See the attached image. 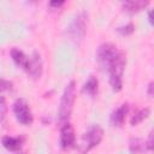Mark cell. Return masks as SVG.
<instances>
[{
	"label": "cell",
	"instance_id": "cell-13",
	"mask_svg": "<svg viewBox=\"0 0 154 154\" xmlns=\"http://www.w3.org/2000/svg\"><path fill=\"white\" fill-rule=\"evenodd\" d=\"M82 91L89 96H95L99 91V79L95 76H89L82 87Z\"/></svg>",
	"mask_w": 154,
	"mask_h": 154
},
{
	"label": "cell",
	"instance_id": "cell-12",
	"mask_svg": "<svg viewBox=\"0 0 154 154\" xmlns=\"http://www.w3.org/2000/svg\"><path fill=\"white\" fill-rule=\"evenodd\" d=\"M129 149L131 154H152L153 150H149L144 143L143 140L141 138H131L129 142Z\"/></svg>",
	"mask_w": 154,
	"mask_h": 154
},
{
	"label": "cell",
	"instance_id": "cell-22",
	"mask_svg": "<svg viewBox=\"0 0 154 154\" xmlns=\"http://www.w3.org/2000/svg\"><path fill=\"white\" fill-rule=\"evenodd\" d=\"M17 154H24V153H22V152H18V153H17Z\"/></svg>",
	"mask_w": 154,
	"mask_h": 154
},
{
	"label": "cell",
	"instance_id": "cell-5",
	"mask_svg": "<svg viewBox=\"0 0 154 154\" xmlns=\"http://www.w3.org/2000/svg\"><path fill=\"white\" fill-rule=\"evenodd\" d=\"M87 19H88V14L84 11H82L75 16L73 20L71 22V24L67 28V34H69L70 38L77 45L83 40V37L85 35Z\"/></svg>",
	"mask_w": 154,
	"mask_h": 154
},
{
	"label": "cell",
	"instance_id": "cell-6",
	"mask_svg": "<svg viewBox=\"0 0 154 154\" xmlns=\"http://www.w3.org/2000/svg\"><path fill=\"white\" fill-rule=\"evenodd\" d=\"M13 109V114L17 119L18 123L23 124V125H31L34 122V116L31 112V108L29 106V103L26 102V100L19 97L13 102L12 106Z\"/></svg>",
	"mask_w": 154,
	"mask_h": 154
},
{
	"label": "cell",
	"instance_id": "cell-11",
	"mask_svg": "<svg viewBox=\"0 0 154 154\" xmlns=\"http://www.w3.org/2000/svg\"><path fill=\"white\" fill-rule=\"evenodd\" d=\"M11 58H12L13 63H14L18 67H20V69H23L24 71H26L28 65H29L30 57H28L23 51L18 49V48H12V49H11Z\"/></svg>",
	"mask_w": 154,
	"mask_h": 154
},
{
	"label": "cell",
	"instance_id": "cell-14",
	"mask_svg": "<svg viewBox=\"0 0 154 154\" xmlns=\"http://www.w3.org/2000/svg\"><path fill=\"white\" fill-rule=\"evenodd\" d=\"M149 5V1H143V0H136V1H125L122 4L124 11L130 12V13H135L138 12L143 8H146Z\"/></svg>",
	"mask_w": 154,
	"mask_h": 154
},
{
	"label": "cell",
	"instance_id": "cell-7",
	"mask_svg": "<svg viewBox=\"0 0 154 154\" xmlns=\"http://www.w3.org/2000/svg\"><path fill=\"white\" fill-rule=\"evenodd\" d=\"M75 142H76V135L73 126L70 124V122L60 125V137H59L60 148L67 150L75 146Z\"/></svg>",
	"mask_w": 154,
	"mask_h": 154
},
{
	"label": "cell",
	"instance_id": "cell-8",
	"mask_svg": "<svg viewBox=\"0 0 154 154\" xmlns=\"http://www.w3.org/2000/svg\"><path fill=\"white\" fill-rule=\"evenodd\" d=\"M42 71H43V63H42L41 55H40L38 52H34L32 55L30 57L26 72H28V75H29L31 78L37 79V78L41 77Z\"/></svg>",
	"mask_w": 154,
	"mask_h": 154
},
{
	"label": "cell",
	"instance_id": "cell-20",
	"mask_svg": "<svg viewBox=\"0 0 154 154\" xmlns=\"http://www.w3.org/2000/svg\"><path fill=\"white\" fill-rule=\"evenodd\" d=\"M153 85H154V83L153 82H149V84H148V96H153Z\"/></svg>",
	"mask_w": 154,
	"mask_h": 154
},
{
	"label": "cell",
	"instance_id": "cell-16",
	"mask_svg": "<svg viewBox=\"0 0 154 154\" xmlns=\"http://www.w3.org/2000/svg\"><path fill=\"white\" fill-rule=\"evenodd\" d=\"M134 30H135V25H134L132 23H128V24H125V25H123V26H118V28H117V31H118L119 34H122V35H125V36L132 34Z\"/></svg>",
	"mask_w": 154,
	"mask_h": 154
},
{
	"label": "cell",
	"instance_id": "cell-3",
	"mask_svg": "<svg viewBox=\"0 0 154 154\" xmlns=\"http://www.w3.org/2000/svg\"><path fill=\"white\" fill-rule=\"evenodd\" d=\"M103 138V130L100 125H91L81 137L77 143V152L79 154H87L93 148L100 144Z\"/></svg>",
	"mask_w": 154,
	"mask_h": 154
},
{
	"label": "cell",
	"instance_id": "cell-4",
	"mask_svg": "<svg viewBox=\"0 0 154 154\" xmlns=\"http://www.w3.org/2000/svg\"><path fill=\"white\" fill-rule=\"evenodd\" d=\"M119 52H120V49L111 42H105V43L100 45L96 51V61H97L100 69L102 71H106L107 67L109 66V64L116 59V57L118 55Z\"/></svg>",
	"mask_w": 154,
	"mask_h": 154
},
{
	"label": "cell",
	"instance_id": "cell-10",
	"mask_svg": "<svg viewBox=\"0 0 154 154\" xmlns=\"http://www.w3.org/2000/svg\"><path fill=\"white\" fill-rule=\"evenodd\" d=\"M25 137L24 136H4L1 143L5 149L10 152H19L24 144Z\"/></svg>",
	"mask_w": 154,
	"mask_h": 154
},
{
	"label": "cell",
	"instance_id": "cell-19",
	"mask_svg": "<svg viewBox=\"0 0 154 154\" xmlns=\"http://www.w3.org/2000/svg\"><path fill=\"white\" fill-rule=\"evenodd\" d=\"M65 2L64 1H51L49 2V6L51 7H60V6H63Z\"/></svg>",
	"mask_w": 154,
	"mask_h": 154
},
{
	"label": "cell",
	"instance_id": "cell-17",
	"mask_svg": "<svg viewBox=\"0 0 154 154\" xmlns=\"http://www.w3.org/2000/svg\"><path fill=\"white\" fill-rule=\"evenodd\" d=\"M7 113V103H6V99L4 96L0 95V123L5 119Z\"/></svg>",
	"mask_w": 154,
	"mask_h": 154
},
{
	"label": "cell",
	"instance_id": "cell-9",
	"mask_svg": "<svg viewBox=\"0 0 154 154\" xmlns=\"http://www.w3.org/2000/svg\"><path fill=\"white\" fill-rule=\"evenodd\" d=\"M129 109H130V107H129V103H128V102H124V103H122L119 107H117V108L112 112V114H111V117H109V123H111V125L114 126V128L122 126V125L124 124V122H125V118H126V116H128V113H129Z\"/></svg>",
	"mask_w": 154,
	"mask_h": 154
},
{
	"label": "cell",
	"instance_id": "cell-21",
	"mask_svg": "<svg viewBox=\"0 0 154 154\" xmlns=\"http://www.w3.org/2000/svg\"><path fill=\"white\" fill-rule=\"evenodd\" d=\"M148 19H149V22H150V24L153 23V18H152V10H149V12H148Z\"/></svg>",
	"mask_w": 154,
	"mask_h": 154
},
{
	"label": "cell",
	"instance_id": "cell-15",
	"mask_svg": "<svg viewBox=\"0 0 154 154\" xmlns=\"http://www.w3.org/2000/svg\"><path fill=\"white\" fill-rule=\"evenodd\" d=\"M149 114H150V108H148V107L141 108V109H138V111L131 117L130 124H131L132 126H136V125H138L140 123H142L144 119H147V118L149 117Z\"/></svg>",
	"mask_w": 154,
	"mask_h": 154
},
{
	"label": "cell",
	"instance_id": "cell-18",
	"mask_svg": "<svg viewBox=\"0 0 154 154\" xmlns=\"http://www.w3.org/2000/svg\"><path fill=\"white\" fill-rule=\"evenodd\" d=\"M12 87H13L12 82H10V81H7V79H5V78H1V77H0V93H2V91H7V90H11V89H12Z\"/></svg>",
	"mask_w": 154,
	"mask_h": 154
},
{
	"label": "cell",
	"instance_id": "cell-2",
	"mask_svg": "<svg viewBox=\"0 0 154 154\" xmlns=\"http://www.w3.org/2000/svg\"><path fill=\"white\" fill-rule=\"evenodd\" d=\"M125 65H126V55L120 49L116 59L109 64V66L105 71L108 73L109 85L112 87L113 91H120L123 88V73L125 70Z\"/></svg>",
	"mask_w": 154,
	"mask_h": 154
},
{
	"label": "cell",
	"instance_id": "cell-1",
	"mask_svg": "<svg viewBox=\"0 0 154 154\" xmlns=\"http://www.w3.org/2000/svg\"><path fill=\"white\" fill-rule=\"evenodd\" d=\"M75 101H76V82L70 81L64 88V91L60 99L59 109H58V123L60 125L69 123Z\"/></svg>",
	"mask_w": 154,
	"mask_h": 154
}]
</instances>
